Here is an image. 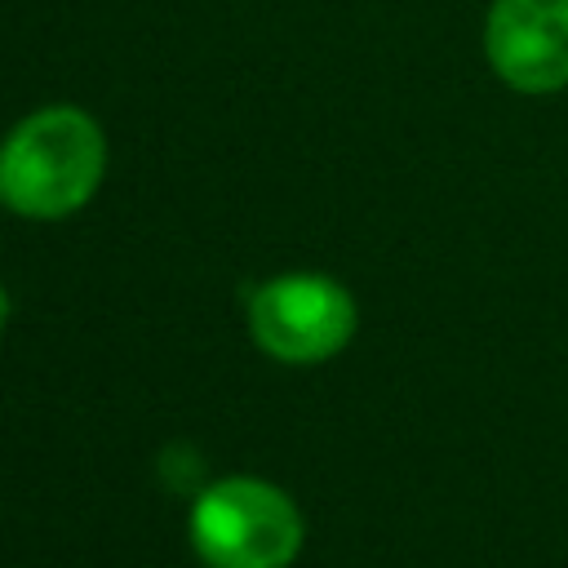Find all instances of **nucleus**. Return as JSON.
<instances>
[{"instance_id":"1","label":"nucleus","mask_w":568,"mask_h":568,"mask_svg":"<svg viewBox=\"0 0 568 568\" xmlns=\"http://www.w3.org/2000/svg\"><path fill=\"white\" fill-rule=\"evenodd\" d=\"M106 173V138L80 106H44L0 142V204L31 222L80 213Z\"/></svg>"},{"instance_id":"2","label":"nucleus","mask_w":568,"mask_h":568,"mask_svg":"<svg viewBox=\"0 0 568 568\" xmlns=\"http://www.w3.org/2000/svg\"><path fill=\"white\" fill-rule=\"evenodd\" d=\"M191 541L209 568H284L302 546V515L284 488L231 475L195 497Z\"/></svg>"},{"instance_id":"3","label":"nucleus","mask_w":568,"mask_h":568,"mask_svg":"<svg viewBox=\"0 0 568 568\" xmlns=\"http://www.w3.org/2000/svg\"><path fill=\"white\" fill-rule=\"evenodd\" d=\"M355 297L320 271H288L253 288L248 333L280 364H324L355 337Z\"/></svg>"},{"instance_id":"4","label":"nucleus","mask_w":568,"mask_h":568,"mask_svg":"<svg viewBox=\"0 0 568 568\" xmlns=\"http://www.w3.org/2000/svg\"><path fill=\"white\" fill-rule=\"evenodd\" d=\"M484 58L515 93H559L568 84V0H493Z\"/></svg>"},{"instance_id":"5","label":"nucleus","mask_w":568,"mask_h":568,"mask_svg":"<svg viewBox=\"0 0 568 568\" xmlns=\"http://www.w3.org/2000/svg\"><path fill=\"white\" fill-rule=\"evenodd\" d=\"M4 324H9V293L0 288V337H4Z\"/></svg>"}]
</instances>
